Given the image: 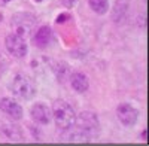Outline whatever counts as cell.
I'll use <instances>...</instances> for the list:
<instances>
[{
    "label": "cell",
    "instance_id": "1",
    "mask_svg": "<svg viewBox=\"0 0 149 146\" xmlns=\"http://www.w3.org/2000/svg\"><path fill=\"white\" fill-rule=\"evenodd\" d=\"M52 119L60 130H67L74 125L76 112L66 100H55L51 109Z\"/></svg>",
    "mask_w": 149,
    "mask_h": 146
},
{
    "label": "cell",
    "instance_id": "2",
    "mask_svg": "<svg viewBox=\"0 0 149 146\" xmlns=\"http://www.w3.org/2000/svg\"><path fill=\"white\" fill-rule=\"evenodd\" d=\"M10 91L18 99L31 100L36 95V83L30 76L24 75V73H18L10 82Z\"/></svg>",
    "mask_w": 149,
    "mask_h": 146
},
{
    "label": "cell",
    "instance_id": "3",
    "mask_svg": "<svg viewBox=\"0 0 149 146\" xmlns=\"http://www.w3.org/2000/svg\"><path fill=\"white\" fill-rule=\"evenodd\" d=\"M36 26H37L36 17L33 14H29V12H18L10 18L12 33L19 34L22 38H29L30 34H33Z\"/></svg>",
    "mask_w": 149,
    "mask_h": 146
},
{
    "label": "cell",
    "instance_id": "4",
    "mask_svg": "<svg viewBox=\"0 0 149 146\" xmlns=\"http://www.w3.org/2000/svg\"><path fill=\"white\" fill-rule=\"evenodd\" d=\"M74 125H76L79 130H82L90 139L97 137L98 131H100V121H98L97 115L94 112H88V111L76 115Z\"/></svg>",
    "mask_w": 149,
    "mask_h": 146
},
{
    "label": "cell",
    "instance_id": "5",
    "mask_svg": "<svg viewBox=\"0 0 149 146\" xmlns=\"http://www.w3.org/2000/svg\"><path fill=\"white\" fill-rule=\"evenodd\" d=\"M5 45H6V49L10 55H14L17 58H22L27 55V42L26 38H22L19 34L15 33H10L9 36H6L5 39Z\"/></svg>",
    "mask_w": 149,
    "mask_h": 146
},
{
    "label": "cell",
    "instance_id": "6",
    "mask_svg": "<svg viewBox=\"0 0 149 146\" xmlns=\"http://www.w3.org/2000/svg\"><path fill=\"white\" fill-rule=\"evenodd\" d=\"M116 116L124 127H133L139 121V111L130 103H121L116 107Z\"/></svg>",
    "mask_w": 149,
    "mask_h": 146
},
{
    "label": "cell",
    "instance_id": "7",
    "mask_svg": "<svg viewBox=\"0 0 149 146\" xmlns=\"http://www.w3.org/2000/svg\"><path fill=\"white\" fill-rule=\"evenodd\" d=\"M0 111H2L3 115L10 118L12 121H19L22 118V113H24L21 104H18V102H15L14 99H9V97L0 99Z\"/></svg>",
    "mask_w": 149,
    "mask_h": 146
},
{
    "label": "cell",
    "instance_id": "8",
    "mask_svg": "<svg viewBox=\"0 0 149 146\" xmlns=\"http://www.w3.org/2000/svg\"><path fill=\"white\" fill-rule=\"evenodd\" d=\"M30 116L36 124L39 125H48L52 121V113L45 103H36L30 109Z\"/></svg>",
    "mask_w": 149,
    "mask_h": 146
},
{
    "label": "cell",
    "instance_id": "9",
    "mask_svg": "<svg viewBox=\"0 0 149 146\" xmlns=\"http://www.w3.org/2000/svg\"><path fill=\"white\" fill-rule=\"evenodd\" d=\"M54 40H55L54 39V33L48 26L39 27L33 33V42H34V45L37 48H40V49H46V48H49L54 43Z\"/></svg>",
    "mask_w": 149,
    "mask_h": 146
},
{
    "label": "cell",
    "instance_id": "10",
    "mask_svg": "<svg viewBox=\"0 0 149 146\" xmlns=\"http://www.w3.org/2000/svg\"><path fill=\"white\" fill-rule=\"evenodd\" d=\"M61 131H63L61 139L64 142H91V139L82 130H79L76 125H73L67 130H61Z\"/></svg>",
    "mask_w": 149,
    "mask_h": 146
},
{
    "label": "cell",
    "instance_id": "11",
    "mask_svg": "<svg viewBox=\"0 0 149 146\" xmlns=\"http://www.w3.org/2000/svg\"><path fill=\"white\" fill-rule=\"evenodd\" d=\"M0 133H2L6 139H9L12 142H22L24 140L21 128L18 125H15V124H9V122L2 124L0 125Z\"/></svg>",
    "mask_w": 149,
    "mask_h": 146
},
{
    "label": "cell",
    "instance_id": "12",
    "mask_svg": "<svg viewBox=\"0 0 149 146\" xmlns=\"http://www.w3.org/2000/svg\"><path fill=\"white\" fill-rule=\"evenodd\" d=\"M70 85L72 88L76 91V92H86L90 88V82H88V78H86L84 73L81 72H76L70 76Z\"/></svg>",
    "mask_w": 149,
    "mask_h": 146
},
{
    "label": "cell",
    "instance_id": "13",
    "mask_svg": "<svg viewBox=\"0 0 149 146\" xmlns=\"http://www.w3.org/2000/svg\"><path fill=\"white\" fill-rule=\"evenodd\" d=\"M88 5L98 15H104L109 10V0H88Z\"/></svg>",
    "mask_w": 149,
    "mask_h": 146
},
{
    "label": "cell",
    "instance_id": "14",
    "mask_svg": "<svg viewBox=\"0 0 149 146\" xmlns=\"http://www.w3.org/2000/svg\"><path fill=\"white\" fill-rule=\"evenodd\" d=\"M8 69V61L6 58L3 57V54H0V76H3V73L6 72Z\"/></svg>",
    "mask_w": 149,
    "mask_h": 146
},
{
    "label": "cell",
    "instance_id": "15",
    "mask_svg": "<svg viewBox=\"0 0 149 146\" xmlns=\"http://www.w3.org/2000/svg\"><path fill=\"white\" fill-rule=\"evenodd\" d=\"M12 2H15V0H0V3H2V5H9Z\"/></svg>",
    "mask_w": 149,
    "mask_h": 146
}]
</instances>
